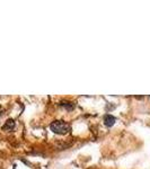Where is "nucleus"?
I'll return each instance as SVG.
<instances>
[{
	"label": "nucleus",
	"instance_id": "nucleus-1",
	"mask_svg": "<svg viewBox=\"0 0 150 169\" xmlns=\"http://www.w3.org/2000/svg\"><path fill=\"white\" fill-rule=\"evenodd\" d=\"M50 129H51V131L54 132L56 134H67V133L71 130L70 125L63 121L52 122L51 125H50Z\"/></svg>",
	"mask_w": 150,
	"mask_h": 169
},
{
	"label": "nucleus",
	"instance_id": "nucleus-2",
	"mask_svg": "<svg viewBox=\"0 0 150 169\" xmlns=\"http://www.w3.org/2000/svg\"><path fill=\"white\" fill-rule=\"evenodd\" d=\"M116 122V118L114 116H112V115L107 114L104 116V123L106 126H113V125L115 124Z\"/></svg>",
	"mask_w": 150,
	"mask_h": 169
},
{
	"label": "nucleus",
	"instance_id": "nucleus-3",
	"mask_svg": "<svg viewBox=\"0 0 150 169\" xmlns=\"http://www.w3.org/2000/svg\"><path fill=\"white\" fill-rule=\"evenodd\" d=\"M14 128H15V121L10 118V120H8V121L4 124L2 130H4V131H11Z\"/></svg>",
	"mask_w": 150,
	"mask_h": 169
},
{
	"label": "nucleus",
	"instance_id": "nucleus-4",
	"mask_svg": "<svg viewBox=\"0 0 150 169\" xmlns=\"http://www.w3.org/2000/svg\"><path fill=\"white\" fill-rule=\"evenodd\" d=\"M61 106L64 107V108L68 109V110H72L73 109V104L69 103V102H62V103H61Z\"/></svg>",
	"mask_w": 150,
	"mask_h": 169
}]
</instances>
